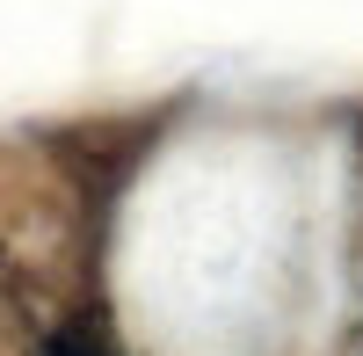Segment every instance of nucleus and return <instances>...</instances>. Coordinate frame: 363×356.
I'll list each match as a JSON object with an SVG mask.
<instances>
[{"mask_svg":"<svg viewBox=\"0 0 363 356\" xmlns=\"http://www.w3.org/2000/svg\"><path fill=\"white\" fill-rule=\"evenodd\" d=\"M51 356H109V349H102L95 335H58V342H51Z\"/></svg>","mask_w":363,"mask_h":356,"instance_id":"1","label":"nucleus"}]
</instances>
